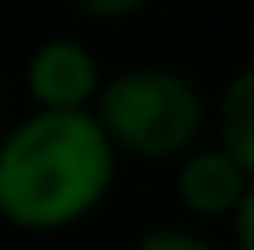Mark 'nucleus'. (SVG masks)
<instances>
[{"label": "nucleus", "mask_w": 254, "mask_h": 250, "mask_svg": "<svg viewBox=\"0 0 254 250\" xmlns=\"http://www.w3.org/2000/svg\"><path fill=\"white\" fill-rule=\"evenodd\" d=\"M118 184V151L94 113L28 109L0 128V222L24 236H62L90 222Z\"/></svg>", "instance_id": "obj_1"}, {"label": "nucleus", "mask_w": 254, "mask_h": 250, "mask_svg": "<svg viewBox=\"0 0 254 250\" xmlns=\"http://www.w3.org/2000/svg\"><path fill=\"white\" fill-rule=\"evenodd\" d=\"M90 113L118 161L132 156L146 166H174L184 151L207 142L212 123V104L198 81L165 62H132L123 71H109Z\"/></svg>", "instance_id": "obj_2"}, {"label": "nucleus", "mask_w": 254, "mask_h": 250, "mask_svg": "<svg viewBox=\"0 0 254 250\" xmlns=\"http://www.w3.org/2000/svg\"><path fill=\"white\" fill-rule=\"evenodd\" d=\"M104 62L80 38H43L24 62V90L33 109L47 113H90L104 85Z\"/></svg>", "instance_id": "obj_3"}, {"label": "nucleus", "mask_w": 254, "mask_h": 250, "mask_svg": "<svg viewBox=\"0 0 254 250\" xmlns=\"http://www.w3.org/2000/svg\"><path fill=\"white\" fill-rule=\"evenodd\" d=\"M250 175L240 170V161L217 142H198L193 151H184L174 161V198L184 208V222L193 227H226L236 203L245 198Z\"/></svg>", "instance_id": "obj_4"}, {"label": "nucleus", "mask_w": 254, "mask_h": 250, "mask_svg": "<svg viewBox=\"0 0 254 250\" xmlns=\"http://www.w3.org/2000/svg\"><path fill=\"white\" fill-rule=\"evenodd\" d=\"M212 132L217 147H226L240 161V170L254 179V62H245L212 104Z\"/></svg>", "instance_id": "obj_5"}, {"label": "nucleus", "mask_w": 254, "mask_h": 250, "mask_svg": "<svg viewBox=\"0 0 254 250\" xmlns=\"http://www.w3.org/2000/svg\"><path fill=\"white\" fill-rule=\"evenodd\" d=\"M132 250H221V246L193 222H155L132 241Z\"/></svg>", "instance_id": "obj_6"}, {"label": "nucleus", "mask_w": 254, "mask_h": 250, "mask_svg": "<svg viewBox=\"0 0 254 250\" xmlns=\"http://www.w3.org/2000/svg\"><path fill=\"white\" fill-rule=\"evenodd\" d=\"M146 5H151V0H71L75 14L94 19V24H127V19H136Z\"/></svg>", "instance_id": "obj_7"}, {"label": "nucleus", "mask_w": 254, "mask_h": 250, "mask_svg": "<svg viewBox=\"0 0 254 250\" xmlns=\"http://www.w3.org/2000/svg\"><path fill=\"white\" fill-rule=\"evenodd\" d=\"M226 232H231V246H236V250H254V179H250L245 198L236 203V213H231Z\"/></svg>", "instance_id": "obj_8"}, {"label": "nucleus", "mask_w": 254, "mask_h": 250, "mask_svg": "<svg viewBox=\"0 0 254 250\" xmlns=\"http://www.w3.org/2000/svg\"><path fill=\"white\" fill-rule=\"evenodd\" d=\"M5 123L9 118H5V85H0V128H5Z\"/></svg>", "instance_id": "obj_9"}]
</instances>
